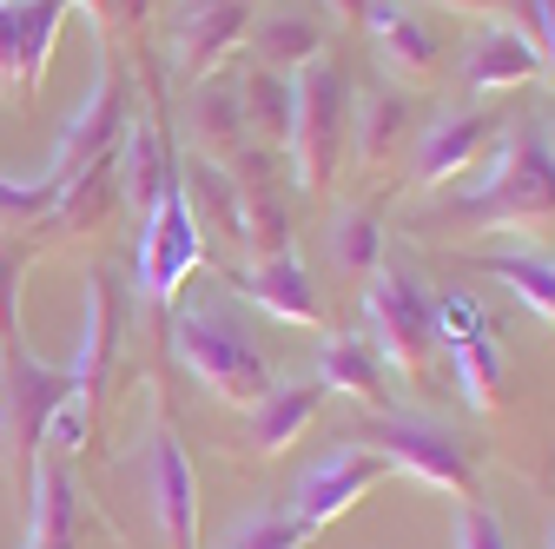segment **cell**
<instances>
[{
	"label": "cell",
	"mask_w": 555,
	"mask_h": 549,
	"mask_svg": "<svg viewBox=\"0 0 555 549\" xmlns=\"http://www.w3.org/2000/svg\"><path fill=\"white\" fill-rule=\"evenodd\" d=\"M390 476V463L371 450V444H344V450H331L318 470H305L298 476V490H292V516L298 523H311V529H324V523H337V516H351L377 484Z\"/></svg>",
	"instance_id": "12"
},
{
	"label": "cell",
	"mask_w": 555,
	"mask_h": 549,
	"mask_svg": "<svg viewBox=\"0 0 555 549\" xmlns=\"http://www.w3.org/2000/svg\"><path fill=\"white\" fill-rule=\"evenodd\" d=\"M172 352H179V365L212 391L219 404H238V410H251L278 384L271 365H264V352L251 345V331L225 305H185L172 318Z\"/></svg>",
	"instance_id": "3"
},
{
	"label": "cell",
	"mask_w": 555,
	"mask_h": 549,
	"mask_svg": "<svg viewBox=\"0 0 555 549\" xmlns=\"http://www.w3.org/2000/svg\"><path fill=\"white\" fill-rule=\"evenodd\" d=\"M503 21H516V34L542 60V80L555 87V0H503Z\"/></svg>",
	"instance_id": "33"
},
{
	"label": "cell",
	"mask_w": 555,
	"mask_h": 549,
	"mask_svg": "<svg viewBox=\"0 0 555 549\" xmlns=\"http://www.w3.org/2000/svg\"><path fill=\"white\" fill-rule=\"evenodd\" d=\"M324 8L344 21V27H358V34H371V14H377V0H324Z\"/></svg>",
	"instance_id": "35"
},
{
	"label": "cell",
	"mask_w": 555,
	"mask_h": 549,
	"mask_svg": "<svg viewBox=\"0 0 555 549\" xmlns=\"http://www.w3.org/2000/svg\"><path fill=\"white\" fill-rule=\"evenodd\" d=\"M251 60L271 74H305L311 60H324V14L318 8H271L264 21H251Z\"/></svg>",
	"instance_id": "23"
},
{
	"label": "cell",
	"mask_w": 555,
	"mask_h": 549,
	"mask_svg": "<svg viewBox=\"0 0 555 549\" xmlns=\"http://www.w3.org/2000/svg\"><path fill=\"white\" fill-rule=\"evenodd\" d=\"M139 484H146V503H153V523H159L166 549H192L198 542V484H192V463H185L172 431H159L146 444V476H139Z\"/></svg>",
	"instance_id": "17"
},
{
	"label": "cell",
	"mask_w": 555,
	"mask_h": 549,
	"mask_svg": "<svg viewBox=\"0 0 555 549\" xmlns=\"http://www.w3.org/2000/svg\"><path fill=\"white\" fill-rule=\"evenodd\" d=\"M0 232H14V239L60 232V186L53 179H34V186L0 179Z\"/></svg>",
	"instance_id": "28"
},
{
	"label": "cell",
	"mask_w": 555,
	"mask_h": 549,
	"mask_svg": "<svg viewBox=\"0 0 555 549\" xmlns=\"http://www.w3.org/2000/svg\"><path fill=\"white\" fill-rule=\"evenodd\" d=\"M34 258V239L0 232V358H21V271Z\"/></svg>",
	"instance_id": "30"
},
{
	"label": "cell",
	"mask_w": 555,
	"mask_h": 549,
	"mask_svg": "<svg viewBox=\"0 0 555 549\" xmlns=\"http://www.w3.org/2000/svg\"><path fill=\"white\" fill-rule=\"evenodd\" d=\"M198 258H205V232L192 219V205L179 192V166H172L166 192L153 199V213L139 219V298H146V305H172L179 285L198 271Z\"/></svg>",
	"instance_id": "6"
},
{
	"label": "cell",
	"mask_w": 555,
	"mask_h": 549,
	"mask_svg": "<svg viewBox=\"0 0 555 549\" xmlns=\"http://www.w3.org/2000/svg\"><path fill=\"white\" fill-rule=\"evenodd\" d=\"M232 245H238L245 265H264V258L292 252L285 179H232Z\"/></svg>",
	"instance_id": "19"
},
{
	"label": "cell",
	"mask_w": 555,
	"mask_h": 549,
	"mask_svg": "<svg viewBox=\"0 0 555 549\" xmlns=\"http://www.w3.org/2000/svg\"><path fill=\"white\" fill-rule=\"evenodd\" d=\"M542 80V60L529 53V40L516 34V27H482L476 40H469V53H463V87L469 93H482V100H496V93H522V87H535Z\"/></svg>",
	"instance_id": "22"
},
{
	"label": "cell",
	"mask_w": 555,
	"mask_h": 549,
	"mask_svg": "<svg viewBox=\"0 0 555 549\" xmlns=\"http://www.w3.org/2000/svg\"><path fill=\"white\" fill-rule=\"evenodd\" d=\"M358 444H371L390 470L416 476L424 490H443L456 503L482 497V457H476V444L456 437V431H443V424H430V418H403V410H390V418H377Z\"/></svg>",
	"instance_id": "5"
},
{
	"label": "cell",
	"mask_w": 555,
	"mask_h": 549,
	"mask_svg": "<svg viewBox=\"0 0 555 549\" xmlns=\"http://www.w3.org/2000/svg\"><path fill=\"white\" fill-rule=\"evenodd\" d=\"M126 126H132L126 74H119L113 53H106V60H100V87H93V100H87L74 119H66L60 146H53V166H47V179L66 192V186H80L87 173L113 166V159H119V140H126Z\"/></svg>",
	"instance_id": "7"
},
{
	"label": "cell",
	"mask_w": 555,
	"mask_h": 549,
	"mask_svg": "<svg viewBox=\"0 0 555 549\" xmlns=\"http://www.w3.org/2000/svg\"><path fill=\"white\" fill-rule=\"evenodd\" d=\"M66 14H74V0H0V100L8 106L40 93Z\"/></svg>",
	"instance_id": "9"
},
{
	"label": "cell",
	"mask_w": 555,
	"mask_h": 549,
	"mask_svg": "<svg viewBox=\"0 0 555 549\" xmlns=\"http://www.w3.org/2000/svg\"><path fill=\"white\" fill-rule=\"evenodd\" d=\"M311 523H298L292 510H271V516H251L225 536V549H311Z\"/></svg>",
	"instance_id": "32"
},
{
	"label": "cell",
	"mask_w": 555,
	"mask_h": 549,
	"mask_svg": "<svg viewBox=\"0 0 555 549\" xmlns=\"http://www.w3.org/2000/svg\"><path fill=\"white\" fill-rule=\"evenodd\" d=\"M482 279H496V285H509L542 324H555V258H542V252H482V258H469Z\"/></svg>",
	"instance_id": "26"
},
{
	"label": "cell",
	"mask_w": 555,
	"mask_h": 549,
	"mask_svg": "<svg viewBox=\"0 0 555 549\" xmlns=\"http://www.w3.org/2000/svg\"><path fill=\"white\" fill-rule=\"evenodd\" d=\"M535 132H542V146H548V159H555V119H535Z\"/></svg>",
	"instance_id": "37"
},
{
	"label": "cell",
	"mask_w": 555,
	"mask_h": 549,
	"mask_svg": "<svg viewBox=\"0 0 555 549\" xmlns=\"http://www.w3.org/2000/svg\"><path fill=\"white\" fill-rule=\"evenodd\" d=\"M450 358V384H456V397L469 404V410H503V384H509V371H503V352H496V337L482 331V337H469V345H456V352H443Z\"/></svg>",
	"instance_id": "27"
},
{
	"label": "cell",
	"mask_w": 555,
	"mask_h": 549,
	"mask_svg": "<svg viewBox=\"0 0 555 549\" xmlns=\"http://www.w3.org/2000/svg\"><path fill=\"white\" fill-rule=\"evenodd\" d=\"M503 140V119L490 106H463V113H443L437 126H424V140L410 153V186L416 192H443L450 179H476L482 159L496 153Z\"/></svg>",
	"instance_id": "10"
},
{
	"label": "cell",
	"mask_w": 555,
	"mask_h": 549,
	"mask_svg": "<svg viewBox=\"0 0 555 549\" xmlns=\"http://www.w3.org/2000/svg\"><path fill=\"white\" fill-rule=\"evenodd\" d=\"M371 40H377V60H384V74L410 93H424L443 80V34L437 21H424L410 8V0H377V14H371Z\"/></svg>",
	"instance_id": "14"
},
{
	"label": "cell",
	"mask_w": 555,
	"mask_h": 549,
	"mask_svg": "<svg viewBox=\"0 0 555 549\" xmlns=\"http://www.w3.org/2000/svg\"><path fill=\"white\" fill-rule=\"evenodd\" d=\"M450 549H509V529L482 510V503H463L456 510V529H450Z\"/></svg>",
	"instance_id": "34"
},
{
	"label": "cell",
	"mask_w": 555,
	"mask_h": 549,
	"mask_svg": "<svg viewBox=\"0 0 555 549\" xmlns=\"http://www.w3.org/2000/svg\"><path fill=\"white\" fill-rule=\"evenodd\" d=\"M318 384L344 404L371 410V418H390V378H384V358L371 352L364 331H324V352H318Z\"/></svg>",
	"instance_id": "18"
},
{
	"label": "cell",
	"mask_w": 555,
	"mask_h": 549,
	"mask_svg": "<svg viewBox=\"0 0 555 549\" xmlns=\"http://www.w3.org/2000/svg\"><path fill=\"white\" fill-rule=\"evenodd\" d=\"M113 173H119V199L132 205V219H146V213H153V199H159V192H166V179H172V159H166V132H159V119H132V126H126Z\"/></svg>",
	"instance_id": "24"
},
{
	"label": "cell",
	"mask_w": 555,
	"mask_h": 549,
	"mask_svg": "<svg viewBox=\"0 0 555 549\" xmlns=\"http://www.w3.org/2000/svg\"><path fill=\"white\" fill-rule=\"evenodd\" d=\"M430 226H482V232H516V239H555V159L542 146L535 119H516L496 153L482 159L469 192Z\"/></svg>",
	"instance_id": "1"
},
{
	"label": "cell",
	"mask_w": 555,
	"mask_h": 549,
	"mask_svg": "<svg viewBox=\"0 0 555 549\" xmlns=\"http://www.w3.org/2000/svg\"><path fill=\"white\" fill-rule=\"evenodd\" d=\"M238 8H251V14H258V8H264V0H238Z\"/></svg>",
	"instance_id": "38"
},
{
	"label": "cell",
	"mask_w": 555,
	"mask_h": 549,
	"mask_svg": "<svg viewBox=\"0 0 555 549\" xmlns=\"http://www.w3.org/2000/svg\"><path fill=\"white\" fill-rule=\"evenodd\" d=\"M251 146V132H245V113H238V87H232V66L212 80H198L192 87V159L205 166H238Z\"/></svg>",
	"instance_id": "20"
},
{
	"label": "cell",
	"mask_w": 555,
	"mask_h": 549,
	"mask_svg": "<svg viewBox=\"0 0 555 549\" xmlns=\"http://www.w3.org/2000/svg\"><path fill=\"white\" fill-rule=\"evenodd\" d=\"M403 153H410V100L397 87H364L351 100V153H344L364 192H384L390 179H403Z\"/></svg>",
	"instance_id": "11"
},
{
	"label": "cell",
	"mask_w": 555,
	"mask_h": 549,
	"mask_svg": "<svg viewBox=\"0 0 555 549\" xmlns=\"http://www.w3.org/2000/svg\"><path fill=\"white\" fill-rule=\"evenodd\" d=\"M232 87H238V113H245L251 146L285 153V132H292V80L271 74V66H258V60H245V66H232Z\"/></svg>",
	"instance_id": "25"
},
{
	"label": "cell",
	"mask_w": 555,
	"mask_h": 549,
	"mask_svg": "<svg viewBox=\"0 0 555 549\" xmlns=\"http://www.w3.org/2000/svg\"><path fill=\"white\" fill-rule=\"evenodd\" d=\"M437 8H456V14H482V21H496V14H503V0H437Z\"/></svg>",
	"instance_id": "36"
},
{
	"label": "cell",
	"mask_w": 555,
	"mask_h": 549,
	"mask_svg": "<svg viewBox=\"0 0 555 549\" xmlns=\"http://www.w3.org/2000/svg\"><path fill=\"white\" fill-rule=\"evenodd\" d=\"M364 337L371 352L416 391H430L437 378V318H430V292L416 271H397V265H377L371 285H364Z\"/></svg>",
	"instance_id": "4"
},
{
	"label": "cell",
	"mask_w": 555,
	"mask_h": 549,
	"mask_svg": "<svg viewBox=\"0 0 555 549\" xmlns=\"http://www.w3.org/2000/svg\"><path fill=\"white\" fill-rule=\"evenodd\" d=\"M324 384L318 378H298V384H271L251 410H245V437H251V457H278V450H292L311 424H318V410H324Z\"/></svg>",
	"instance_id": "21"
},
{
	"label": "cell",
	"mask_w": 555,
	"mask_h": 549,
	"mask_svg": "<svg viewBox=\"0 0 555 549\" xmlns=\"http://www.w3.org/2000/svg\"><path fill=\"white\" fill-rule=\"evenodd\" d=\"M548 549H555V536H548Z\"/></svg>",
	"instance_id": "39"
},
{
	"label": "cell",
	"mask_w": 555,
	"mask_h": 549,
	"mask_svg": "<svg viewBox=\"0 0 555 549\" xmlns=\"http://www.w3.org/2000/svg\"><path fill=\"white\" fill-rule=\"evenodd\" d=\"M251 8H238V0H179V14H172V74L185 80V87H198V80H212V74H225V66L245 53V40H251Z\"/></svg>",
	"instance_id": "8"
},
{
	"label": "cell",
	"mask_w": 555,
	"mask_h": 549,
	"mask_svg": "<svg viewBox=\"0 0 555 549\" xmlns=\"http://www.w3.org/2000/svg\"><path fill=\"white\" fill-rule=\"evenodd\" d=\"M430 318H437V352H456V345H469V337L490 331V311H482L469 292H456V285L430 298Z\"/></svg>",
	"instance_id": "31"
},
{
	"label": "cell",
	"mask_w": 555,
	"mask_h": 549,
	"mask_svg": "<svg viewBox=\"0 0 555 549\" xmlns=\"http://www.w3.org/2000/svg\"><path fill=\"white\" fill-rule=\"evenodd\" d=\"M132 305H126V285L113 279V271H93L87 279V324H80V345L74 358H66V378H74V397L93 410L113 365H119V331H126Z\"/></svg>",
	"instance_id": "13"
},
{
	"label": "cell",
	"mask_w": 555,
	"mask_h": 549,
	"mask_svg": "<svg viewBox=\"0 0 555 549\" xmlns=\"http://www.w3.org/2000/svg\"><path fill=\"white\" fill-rule=\"evenodd\" d=\"M331 258H337L344 271H358V279H371V271L384 265V219H377V205H371V199H358L351 213L337 219V232H331Z\"/></svg>",
	"instance_id": "29"
},
{
	"label": "cell",
	"mask_w": 555,
	"mask_h": 549,
	"mask_svg": "<svg viewBox=\"0 0 555 549\" xmlns=\"http://www.w3.org/2000/svg\"><path fill=\"white\" fill-rule=\"evenodd\" d=\"M238 298H251L258 311H271L278 324H298V331H331V311L311 285V271L285 252V258H264V265H232L225 279Z\"/></svg>",
	"instance_id": "16"
},
{
	"label": "cell",
	"mask_w": 555,
	"mask_h": 549,
	"mask_svg": "<svg viewBox=\"0 0 555 549\" xmlns=\"http://www.w3.org/2000/svg\"><path fill=\"white\" fill-rule=\"evenodd\" d=\"M351 74L324 53L305 74H292V132H285V186L324 199L351 153Z\"/></svg>",
	"instance_id": "2"
},
{
	"label": "cell",
	"mask_w": 555,
	"mask_h": 549,
	"mask_svg": "<svg viewBox=\"0 0 555 549\" xmlns=\"http://www.w3.org/2000/svg\"><path fill=\"white\" fill-rule=\"evenodd\" d=\"M74 397V378H66V365H40V358H14L8 365V424H14V450H21V484H27V470L60 418V404Z\"/></svg>",
	"instance_id": "15"
}]
</instances>
